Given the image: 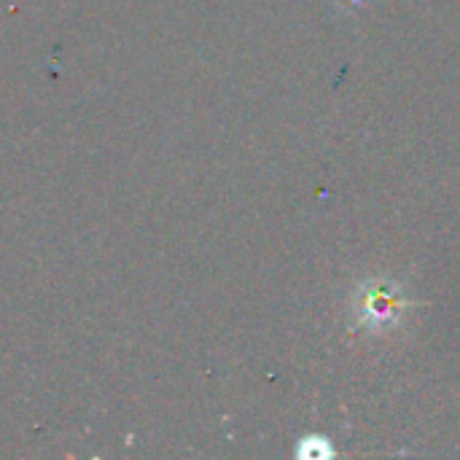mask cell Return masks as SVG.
<instances>
[{
	"instance_id": "obj_1",
	"label": "cell",
	"mask_w": 460,
	"mask_h": 460,
	"mask_svg": "<svg viewBox=\"0 0 460 460\" xmlns=\"http://www.w3.org/2000/svg\"><path fill=\"white\" fill-rule=\"evenodd\" d=\"M399 313H402V302H399V294L394 288H385V286H372L367 291H361L358 302H356V315H358V323L361 326H369V329H385L391 323L399 321Z\"/></svg>"
}]
</instances>
